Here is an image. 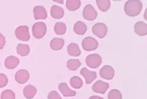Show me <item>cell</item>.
I'll return each mask as SVG.
<instances>
[{"mask_svg":"<svg viewBox=\"0 0 147 99\" xmlns=\"http://www.w3.org/2000/svg\"><path fill=\"white\" fill-rule=\"evenodd\" d=\"M142 7L140 0H129L124 4V11L129 17H136L140 14Z\"/></svg>","mask_w":147,"mask_h":99,"instance_id":"obj_1","label":"cell"},{"mask_svg":"<svg viewBox=\"0 0 147 99\" xmlns=\"http://www.w3.org/2000/svg\"><path fill=\"white\" fill-rule=\"evenodd\" d=\"M47 32V26L42 22L34 23L32 27L33 37L36 39H41L46 34Z\"/></svg>","mask_w":147,"mask_h":99,"instance_id":"obj_2","label":"cell"},{"mask_svg":"<svg viewBox=\"0 0 147 99\" xmlns=\"http://www.w3.org/2000/svg\"><path fill=\"white\" fill-rule=\"evenodd\" d=\"M86 63L91 68H97L101 65L102 57L98 54H90L86 58Z\"/></svg>","mask_w":147,"mask_h":99,"instance_id":"obj_3","label":"cell"},{"mask_svg":"<svg viewBox=\"0 0 147 99\" xmlns=\"http://www.w3.org/2000/svg\"><path fill=\"white\" fill-rule=\"evenodd\" d=\"M92 32L96 37L102 39L106 37L108 32V28L104 23L98 22L93 26Z\"/></svg>","mask_w":147,"mask_h":99,"instance_id":"obj_4","label":"cell"},{"mask_svg":"<svg viewBox=\"0 0 147 99\" xmlns=\"http://www.w3.org/2000/svg\"><path fill=\"white\" fill-rule=\"evenodd\" d=\"M15 35L18 40L22 41H28L30 39L29 27L27 26L23 25L17 27L15 30Z\"/></svg>","mask_w":147,"mask_h":99,"instance_id":"obj_5","label":"cell"},{"mask_svg":"<svg viewBox=\"0 0 147 99\" xmlns=\"http://www.w3.org/2000/svg\"><path fill=\"white\" fill-rule=\"evenodd\" d=\"M98 42L92 37H87L82 42V47L86 51H93L97 49Z\"/></svg>","mask_w":147,"mask_h":99,"instance_id":"obj_6","label":"cell"},{"mask_svg":"<svg viewBox=\"0 0 147 99\" xmlns=\"http://www.w3.org/2000/svg\"><path fill=\"white\" fill-rule=\"evenodd\" d=\"M98 16V13L93 5L91 4H87L85 6L83 11V17L85 20L93 21L96 20Z\"/></svg>","mask_w":147,"mask_h":99,"instance_id":"obj_7","label":"cell"},{"mask_svg":"<svg viewBox=\"0 0 147 99\" xmlns=\"http://www.w3.org/2000/svg\"><path fill=\"white\" fill-rule=\"evenodd\" d=\"M114 69L111 65H104L100 70V76L106 80H112L114 77Z\"/></svg>","mask_w":147,"mask_h":99,"instance_id":"obj_8","label":"cell"},{"mask_svg":"<svg viewBox=\"0 0 147 99\" xmlns=\"http://www.w3.org/2000/svg\"><path fill=\"white\" fill-rule=\"evenodd\" d=\"M109 88V84L102 80H98L92 86V90L93 92L100 94H104Z\"/></svg>","mask_w":147,"mask_h":99,"instance_id":"obj_9","label":"cell"},{"mask_svg":"<svg viewBox=\"0 0 147 99\" xmlns=\"http://www.w3.org/2000/svg\"><path fill=\"white\" fill-rule=\"evenodd\" d=\"M29 78H30V73L24 69L19 70L15 74V80L20 84H24L27 83Z\"/></svg>","mask_w":147,"mask_h":99,"instance_id":"obj_10","label":"cell"},{"mask_svg":"<svg viewBox=\"0 0 147 99\" xmlns=\"http://www.w3.org/2000/svg\"><path fill=\"white\" fill-rule=\"evenodd\" d=\"M80 74L85 77L86 84H90L97 77V73L94 71H90L86 67H83L80 70Z\"/></svg>","mask_w":147,"mask_h":99,"instance_id":"obj_11","label":"cell"},{"mask_svg":"<svg viewBox=\"0 0 147 99\" xmlns=\"http://www.w3.org/2000/svg\"><path fill=\"white\" fill-rule=\"evenodd\" d=\"M33 14L35 20H45L47 17V13L43 6H35L33 9Z\"/></svg>","mask_w":147,"mask_h":99,"instance_id":"obj_12","label":"cell"},{"mask_svg":"<svg viewBox=\"0 0 147 99\" xmlns=\"http://www.w3.org/2000/svg\"><path fill=\"white\" fill-rule=\"evenodd\" d=\"M134 32L139 36H145L147 34V24L144 22H137L134 25Z\"/></svg>","mask_w":147,"mask_h":99,"instance_id":"obj_13","label":"cell"},{"mask_svg":"<svg viewBox=\"0 0 147 99\" xmlns=\"http://www.w3.org/2000/svg\"><path fill=\"white\" fill-rule=\"evenodd\" d=\"M19 63H20V60L17 58V57L13 55L8 56L7 58L5 59L4 61V65L7 69H14L18 66Z\"/></svg>","mask_w":147,"mask_h":99,"instance_id":"obj_14","label":"cell"},{"mask_svg":"<svg viewBox=\"0 0 147 99\" xmlns=\"http://www.w3.org/2000/svg\"><path fill=\"white\" fill-rule=\"evenodd\" d=\"M58 89L65 97H72L76 95V92L69 88L66 83H60L58 86Z\"/></svg>","mask_w":147,"mask_h":99,"instance_id":"obj_15","label":"cell"},{"mask_svg":"<svg viewBox=\"0 0 147 99\" xmlns=\"http://www.w3.org/2000/svg\"><path fill=\"white\" fill-rule=\"evenodd\" d=\"M65 14L64 9L57 5H53L50 9V15L54 19H61Z\"/></svg>","mask_w":147,"mask_h":99,"instance_id":"obj_16","label":"cell"},{"mask_svg":"<svg viewBox=\"0 0 147 99\" xmlns=\"http://www.w3.org/2000/svg\"><path fill=\"white\" fill-rule=\"evenodd\" d=\"M65 44V41L62 38H58V37H55V38H53V40L50 41V48L53 50H61Z\"/></svg>","mask_w":147,"mask_h":99,"instance_id":"obj_17","label":"cell"},{"mask_svg":"<svg viewBox=\"0 0 147 99\" xmlns=\"http://www.w3.org/2000/svg\"><path fill=\"white\" fill-rule=\"evenodd\" d=\"M37 93V88L32 85H27L23 90L24 97L27 99H32L34 97Z\"/></svg>","mask_w":147,"mask_h":99,"instance_id":"obj_18","label":"cell"},{"mask_svg":"<svg viewBox=\"0 0 147 99\" xmlns=\"http://www.w3.org/2000/svg\"><path fill=\"white\" fill-rule=\"evenodd\" d=\"M67 52L70 55L75 56V57H78L81 54V51L78 44L74 42H71L68 44L67 47Z\"/></svg>","mask_w":147,"mask_h":99,"instance_id":"obj_19","label":"cell"},{"mask_svg":"<svg viewBox=\"0 0 147 99\" xmlns=\"http://www.w3.org/2000/svg\"><path fill=\"white\" fill-rule=\"evenodd\" d=\"M73 30L75 32L79 35H83L87 32V26L84 22L81 21H78L74 24Z\"/></svg>","mask_w":147,"mask_h":99,"instance_id":"obj_20","label":"cell"},{"mask_svg":"<svg viewBox=\"0 0 147 99\" xmlns=\"http://www.w3.org/2000/svg\"><path fill=\"white\" fill-rule=\"evenodd\" d=\"M81 5V1L79 0H67L66 7L70 11H76L78 9Z\"/></svg>","mask_w":147,"mask_h":99,"instance_id":"obj_21","label":"cell"},{"mask_svg":"<svg viewBox=\"0 0 147 99\" xmlns=\"http://www.w3.org/2000/svg\"><path fill=\"white\" fill-rule=\"evenodd\" d=\"M66 30H67V27L64 22H56L54 26V31L57 35L64 34L66 32Z\"/></svg>","mask_w":147,"mask_h":99,"instance_id":"obj_22","label":"cell"},{"mask_svg":"<svg viewBox=\"0 0 147 99\" xmlns=\"http://www.w3.org/2000/svg\"><path fill=\"white\" fill-rule=\"evenodd\" d=\"M80 65H81V63L78 59H70L66 63V66H67V68L70 70H73V71L77 70Z\"/></svg>","mask_w":147,"mask_h":99,"instance_id":"obj_23","label":"cell"},{"mask_svg":"<svg viewBox=\"0 0 147 99\" xmlns=\"http://www.w3.org/2000/svg\"><path fill=\"white\" fill-rule=\"evenodd\" d=\"M30 52V49L29 45L25 44H19L17 47V53L20 55L23 56H27Z\"/></svg>","mask_w":147,"mask_h":99,"instance_id":"obj_24","label":"cell"},{"mask_svg":"<svg viewBox=\"0 0 147 99\" xmlns=\"http://www.w3.org/2000/svg\"><path fill=\"white\" fill-rule=\"evenodd\" d=\"M96 4L101 11H108L111 7V1L109 0H96Z\"/></svg>","mask_w":147,"mask_h":99,"instance_id":"obj_25","label":"cell"},{"mask_svg":"<svg viewBox=\"0 0 147 99\" xmlns=\"http://www.w3.org/2000/svg\"><path fill=\"white\" fill-rule=\"evenodd\" d=\"M70 83L73 88L79 89L83 86V80L78 76H73L70 78Z\"/></svg>","mask_w":147,"mask_h":99,"instance_id":"obj_26","label":"cell"},{"mask_svg":"<svg viewBox=\"0 0 147 99\" xmlns=\"http://www.w3.org/2000/svg\"><path fill=\"white\" fill-rule=\"evenodd\" d=\"M109 99H122V94L120 90L117 89H113L110 90L108 95Z\"/></svg>","mask_w":147,"mask_h":99,"instance_id":"obj_27","label":"cell"},{"mask_svg":"<svg viewBox=\"0 0 147 99\" xmlns=\"http://www.w3.org/2000/svg\"><path fill=\"white\" fill-rule=\"evenodd\" d=\"M1 99H15V94L11 90L7 89L1 93Z\"/></svg>","mask_w":147,"mask_h":99,"instance_id":"obj_28","label":"cell"},{"mask_svg":"<svg viewBox=\"0 0 147 99\" xmlns=\"http://www.w3.org/2000/svg\"><path fill=\"white\" fill-rule=\"evenodd\" d=\"M8 83V78L7 75L3 73H0V88H4Z\"/></svg>","mask_w":147,"mask_h":99,"instance_id":"obj_29","label":"cell"},{"mask_svg":"<svg viewBox=\"0 0 147 99\" xmlns=\"http://www.w3.org/2000/svg\"><path fill=\"white\" fill-rule=\"evenodd\" d=\"M47 98L48 99H62L60 97V94L57 93L55 90H52L49 93L48 96H47Z\"/></svg>","mask_w":147,"mask_h":99,"instance_id":"obj_30","label":"cell"},{"mask_svg":"<svg viewBox=\"0 0 147 99\" xmlns=\"http://www.w3.org/2000/svg\"><path fill=\"white\" fill-rule=\"evenodd\" d=\"M5 37H4V36L2 34L0 33V49L4 48V45H5Z\"/></svg>","mask_w":147,"mask_h":99,"instance_id":"obj_31","label":"cell"},{"mask_svg":"<svg viewBox=\"0 0 147 99\" xmlns=\"http://www.w3.org/2000/svg\"><path fill=\"white\" fill-rule=\"evenodd\" d=\"M89 99H104V98L98 96H92L89 98Z\"/></svg>","mask_w":147,"mask_h":99,"instance_id":"obj_32","label":"cell"},{"mask_svg":"<svg viewBox=\"0 0 147 99\" xmlns=\"http://www.w3.org/2000/svg\"><path fill=\"white\" fill-rule=\"evenodd\" d=\"M144 20L147 21V8L144 11Z\"/></svg>","mask_w":147,"mask_h":99,"instance_id":"obj_33","label":"cell"}]
</instances>
